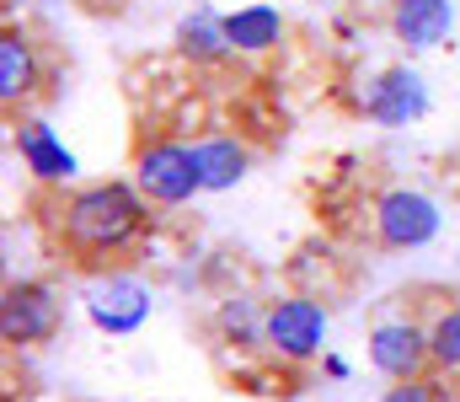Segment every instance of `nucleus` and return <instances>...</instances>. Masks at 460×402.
<instances>
[{
	"label": "nucleus",
	"mask_w": 460,
	"mask_h": 402,
	"mask_svg": "<svg viewBox=\"0 0 460 402\" xmlns=\"http://www.w3.org/2000/svg\"><path fill=\"white\" fill-rule=\"evenodd\" d=\"M150 199L134 188V177L75 183L54 204V242L81 268H113L150 237Z\"/></svg>",
	"instance_id": "1"
},
{
	"label": "nucleus",
	"mask_w": 460,
	"mask_h": 402,
	"mask_svg": "<svg viewBox=\"0 0 460 402\" xmlns=\"http://www.w3.org/2000/svg\"><path fill=\"white\" fill-rule=\"evenodd\" d=\"M332 338V311L322 295L311 290H289L279 300H268V322H262V354L284 360V365H322Z\"/></svg>",
	"instance_id": "2"
},
{
	"label": "nucleus",
	"mask_w": 460,
	"mask_h": 402,
	"mask_svg": "<svg viewBox=\"0 0 460 402\" xmlns=\"http://www.w3.org/2000/svg\"><path fill=\"white\" fill-rule=\"evenodd\" d=\"M128 177H134V188H139L155 210H188V204L204 193L193 139H177V134L145 139V145L134 150V161H128Z\"/></svg>",
	"instance_id": "3"
},
{
	"label": "nucleus",
	"mask_w": 460,
	"mask_h": 402,
	"mask_svg": "<svg viewBox=\"0 0 460 402\" xmlns=\"http://www.w3.org/2000/svg\"><path fill=\"white\" fill-rule=\"evenodd\" d=\"M439 231H445V210L423 188L391 183L369 199V237L385 253H423V247L439 242Z\"/></svg>",
	"instance_id": "4"
},
{
	"label": "nucleus",
	"mask_w": 460,
	"mask_h": 402,
	"mask_svg": "<svg viewBox=\"0 0 460 402\" xmlns=\"http://www.w3.org/2000/svg\"><path fill=\"white\" fill-rule=\"evenodd\" d=\"M81 311L102 338H134L155 311V284L134 268H97L81 290Z\"/></svg>",
	"instance_id": "5"
},
{
	"label": "nucleus",
	"mask_w": 460,
	"mask_h": 402,
	"mask_svg": "<svg viewBox=\"0 0 460 402\" xmlns=\"http://www.w3.org/2000/svg\"><path fill=\"white\" fill-rule=\"evenodd\" d=\"M364 360L380 381H418L434 376V349H429V322L412 311H385L364 333Z\"/></svg>",
	"instance_id": "6"
},
{
	"label": "nucleus",
	"mask_w": 460,
	"mask_h": 402,
	"mask_svg": "<svg viewBox=\"0 0 460 402\" xmlns=\"http://www.w3.org/2000/svg\"><path fill=\"white\" fill-rule=\"evenodd\" d=\"M429 108H434L429 76H423L412 59L380 65V70L364 76V86H358V113H364L375 130H412V124L429 119Z\"/></svg>",
	"instance_id": "7"
},
{
	"label": "nucleus",
	"mask_w": 460,
	"mask_h": 402,
	"mask_svg": "<svg viewBox=\"0 0 460 402\" xmlns=\"http://www.w3.org/2000/svg\"><path fill=\"white\" fill-rule=\"evenodd\" d=\"M65 306L49 279H5L0 290V338L11 349H43L59 338Z\"/></svg>",
	"instance_id": "8"
},
{
	"label": "nucleus",
	"mask_w": 460,
	"mask_h": 402,
	"mask_svg": "<svg viewBox=\"0 0 460 402\" xmlns=\"http://www.w3.org/2000/svg\"><path fill=\"white\" fill-rule=\"evenodd\" d=\"M11 156H16L22 172H27L38 188H49V193H65V188H75V177H81V156L65 145V134L54 130L49 119H38V113H16V119H11Z\"/></svg>",
	"instance_id": "9"
},
{
	"label": "nucleus",
	"mask_w": 460,
	"mask_h": 402,
	"mask_svg": "<svg viewBox=\"0 0 460 402\" xmlns=\"http://www.w3.org/2000/svg\"><path fill=\"white\" fill-rule=\"evenodd\" d=\"M43 43L27 32V27H16V22H5V32H0V108L16 119V113H27L32 103H38V92H43Z\"/></svg>",
	"instance_id": "10"
},
{
	"label": "nucleus",
	"mask_w": 460,
	"mask_h": 402,
	"mask_svg": "<svg viewBox=\"0 0 460 402\" xmlns=\"http://www.w3.org/2000/svg\"><path fill=\"white\" fill-rule=\"evenodd\" d=\"M385 32H391V43H402L407 59L434 54L456 32V0H391L385 5Z\"/></svg>",
	"instance_id": "11"
},
{
	"label": "nucleus",
	"mask_w": 460,
	"mask_h": 402,
	"mask_svg": "<svg viewBox=\"0 0 460 402\" xmlns=\"http://www.w3.org/2000/svg\"><path fill=\"white\" fill-rule=\"evenodd\" d=\"M172 54L182 65H193V70H220V65H230L235 49H230V32H226V11L188 5L177 16V27H172Z\"/></svg>",
	"instance_id": "12"
},
{
	"label": "nucleus",
	"mask_w": 460,
	"mask_h": 402,
	"mask_svg": "<svg viewBox=\"0 0 460 402\" xmlns=\"http://www.w3.org/2000/svg\"><path fill=\"white\" fill-rule=\"evenodd\" d=\"M226 32H230L235 59H268V54H279V49H284L289 22H284V11H279V5H268V0H246V5L226 11Z\"/></svg>",
	"instance_id": "13"
},
{
	"label": "nucleus",
	"mask_w": 460,
	"mask_h": 402,
	"mask_svg": "<svg viewBox=\"0 0 460 402\" xmlns=\"http://www.w3.org/2000/svg\"><path fill=\"white\" fill-rule=\"evenodd\" d=\"M193 156H199L204 193H235L252 177V161H257L241 134H199L193 139Z\"/></svg>",
	"instance_id": "14"
},
{
	"label": "nucleus",
	"mask_w": 460,
	"mask_h": 402,
	"mask_svg": "<svg viewBox=\"0 0 460 402\" xmlns=\"http://www.w3.org/2000/svg\"><path fill=\"white\" fill-rule=\"evenodd\" d=\"M262 322H268V306L252 295H226L215 306V333L235 349H262Z\"/></svg>",
	"instance_id": "15"
},
{
	"label": "nucleus",
	"mask_w": 460,
	"mask_h": 402,
	"mask_svg": "<svg viewBox=\"0 0 460 402\" xmlns=\"http://www.w3.org/2000/svg\"><path fill=\"white\" fill-rule=\"evenodd\" d=\"M429 349H434V376H460V300L429 311Z\"/></svg>",
	"instance_id": "16"
},
{
	"label": "nucleus",
	"mask_w": 460,
	"mask_h": 402,
	"mask_svg": "<svg viewBox=\"0 0 460 402\" xmlns=\"http://www.w3.org/2000/svg\"><path fill=\"white\" fill-rule=\"evenodd\" d=\"M375 402H445V376H418V381H385Z\"/></svg>",
	"instance_id": "17"
},
{
	"label": "nucleus",
	"mask_w": 460,
	"mask_h": 402,
	"mask_svg": "<svg viewBox=\"0 0 460 402\" xmlns=\"http://www.w3.org/2000/svg\"><path fill=\"white\" fill-rule=\"evenodd\" d=\"M322 376L343 387L348 376H353V365H348V360H343V354H338V349H327V354H322Z\"/></svg>",
	"instance_id": "18"
}]
</instances>
